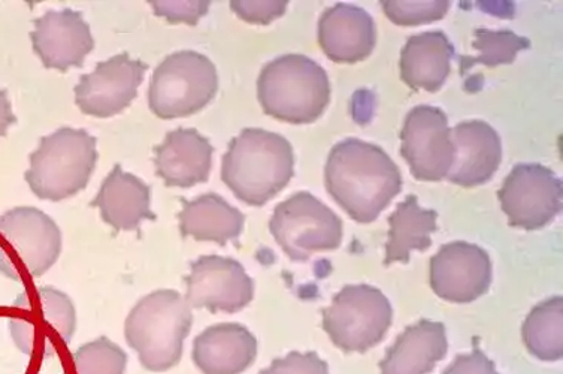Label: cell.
Listing matches in <instances>:
<instances>
[{
	"mask_svg": "<svg viewBox=\"0 0 563 374\" xmlns=\"http://www.w3.org/2000/svg\"><path fill=\"white\" fill-rule=\"evenodd\" d=\"M257 97L268 116L291 124L316 122L331 99L327 70L302 54H286L262 69Z\"/></svg>",
	"mask_w": 563,
	"mask_h": 374,
	"instance_id": "4",
	"label": "cell"
},
{
	"mask_svg": "<svg viewBox=\"0 0 563 374\" xmlns=\"http://www.w3.org/2000/svg\"><path fill=\"white\" fill-rule=\"evenodd\" d=\"M453 52L442 32L411 36L400 53V77L412 90H440L448 80Z\"/></svg>",
	"mask_w": 563,
	"mask_h": 374,
	"instance_id": "23",
	"label": "cell"
},
{
	"mask_svg": "<svg viewBox=\"0 0 563 374\" xmlns=\"http://www.w3.org/2000/svg\"><path fill=\"white\" fill-rule=\"evenodd\" d=\"M60 252L62 232L44 211L16 207L0 216V273L8 278L41 277Z\"/></svg>",
	"mask_w": 563,
	"mask_h": 374,
	"instance_id": "6",
	"label": "cell"
},
{
	"mask_svg": "<svg viewBox=\"0 0 563 374\" xmlns=\"http://www.w3.org/2000/svg\"><path fill=\"white\" fill-rule=\"evenodd\" d=\"M271 234L290 260L303 262L319 252L335 251L343 222L314 195L298 193L275 207Z\"/></svg>",
	"mask_w": 563,
	"mask_h": 374,
	"instance_id": "10",
	"label": "cell"
},
{
	"mask_svg": "<svg viewBox=\"0 0 563 374\" xmlns=\"http://www.w3.org/2000/svg\"><path fill=\"white\" fill-rule=\"evenodd\" d=\"M96 162L95 136L85 129L62 128L41 140L24 177L37 198L62 201L85 189Z\"/></svg>",
	"mask_w": 563,
	"mask_h": 374,
	"instance_id": "5",
	"label": "cell"
},
{
	"mask_svg": "<svg viewBox=\"0 0 563 374\" xmlns=\"http://www.w3.org/2000/svg\"><path fill=\"white\" fill-rule=\"evenodd\" d=\"M429 282L433 293L445 301L473 302L490 288V257L482 248L465 241L445 244L431 260Z\"/></svg>",
	"mask_w": 563,
	"mask_h": 374,
	"instance_id": "15",
	"label": "cell"
},
{
	"mask_svg": "<svg viewBox=\"0 0 563 374\" xmlns=\"http://www.w3.org/2000/svg\"><path fill=\"white\" fill-rule=\"evenodd\" d=\"M454 160L448 174L454 185H485L498 172L503 144L498 132L485 122L459 123L452 129Z\"/></svg>",
	"mask_w": 563,
	"mask_h": 374,
	"instance_id": "17",
	"label": "cell"
},
{
	"mask_svg": "<svg viewBox=\"0 0 563 374\" xmlns=\"http://www.w3.org/2000/svg\"><path fill=\"white\" fill-rule=\"evenodd\" d=\"M294 169V148L285 136L249 128L229 144L221 178L238 199L261 207L289 185Z\"/></svg>",
	"mask_w": 563,
	"mask_h": 374,
	"instance_id": "2",
	"label": "cell"
},
{
	"mask_svg": "<svg viewBox=\"0 0 563 374\" xmlns=\"http://www.w3.org/2000/svg\"><path fill=\"white\" fill-rule=\"evenodd\" d=\"M400 140V153L417 180L440 182L448 177L454 147L452 129L444 111L429 106L412 108L404 123Z\"/></svg>",
	"mask_w": 563,
	"mask_h": 374,
	"instance_id": "12",
	"label": "cell"
},
{
	"mask_svg": "<svg viewBox=\"0 0 563 374\" xmlns=\"http://www.w3.org/2000/svg\"><path fill=\"white\" fill-rule=\"evenodd\" d=\"M157 15L166 16L170 23L196 24L206 15L210 2H150Z\"/></svg>",
	"mask_w": 563,
	"mask_h": 374,
	"instance_id": "31",
	"label": "cell"
},
{
	"mask_svg": "<svg viewBox=\"0 0 563 374\" xmlns=\"http://www.w3.org/2000/svg\"><path fill=\"white\" fill-rule=\"evenodd\" d=\"M474 48L477 57H462V73L475 65H486L494 68L498 65H508L516 59L521 50L529 47L527 37L516 35L515 32H495L489 29L475 31Z\"/></svg>",
	"mask_w": 563,
	"mask_h": 374,
	"instance_id": "27",
	"label": "cell"
},
{
	"mask_svg": "<svg viewBox=\"0 0 563 374\" xmlns=\"http://www.w3.org/2000/svg\"><path fill=\"white\" fill-rule=\"evenodd\" d=\"M212 145L196 129H175L154 153L157 176L170 187L206 183L212 168Z\"/></svg>",
	"mask_w": 563,
	"mask_h": 374,
	"instance_id": "19",
	"label": "cell"
},
{
	"mask_svg": "<svg viewBox=\"0 0 563 374\" xmlns=\"http://www.w3.org/2000/svg\"><path fill=\"white\" fill-rule=\"evenodd\" d=\"M437 219V211L421 209L416 195H410L406 201L400 202L389 218L385 264L408 262L412 251H427L431 248Z\"/></svg>",
	"mask_w": 563,
	"mask_h": 374,
	"instance_id": "25",
	"label": "cell"
},
{
	"mask_svg": "<svg viewBox=\"0 0 563 374\" xmlns=\"http://www.w3.org/2000/svg\"><path fill=\"white\" fill-rule=\"evenodd\" d=\"M231 8L245 22L269 24L287 10V2H231Z\"/></svg>",
	"mask_w": 563,
	"mask_h": 374,
	"instance_id": "32",
	"label": "cell"
},
{
	"mask_svg": "<svg viewBox=\"0 0 563 374\" xmlns=\"http://www.w3.org/2000/svg\"><path fill=\"white\" fill-rule=\"evenodd\" d=\"M77 316L68 295L40 288L16 298L10 319L12 340L29 356H52L58 346H68Z\"/></svg>",
	"mask_w": 563,
	"mask_h": 374,
	"instance_id": "9",
	"label": "cell"
},
{
	"mask_svg": "<svg viewBox=\"0 0 563 374\" xmlns=\"http://www.w3.org/2000/svg\"><path fill=\"white\" fill-rule=\"evenodd\" d=\"M178 219L183 235L196 241H211L220 246L240 237L245 222L240 210L216 194L200 195L194 201L183 199Z\"/></svg>",
	"mask_w": 563,
	"mask_h": 374,
	"instance_id": "24",
	"label": "cell"
},
{
	"mask_svg": "<svg viewBox=\"0 0 563 374\" xmlns=\"http://www.w3.org/2000/svg\"><path fill=\"white\" fill-rule=\"evenodd\" d=\"M391 318L390 301L382 290L368 285H350L323 310V328L341 351L364 353L382 342Z\"/></svg>",
	"mask_w": 563,
	"mask_h": 374,
	"instance_id": "8",
	"label": "cell"
},
{
	"mask_svg": "<svg viewBox=\"0 0 563 374\" xmlns=\"http://www.w3.org/2000/svg\"><path fill=\"white\" fill-rule=\"evenodd\" d=\"M448 349L445 327L421 319L396 339L379 369L382 374H428L444 359Z\"/></svg>",
	"mask_w": 563,
	"mask_h": 374,
	"instance_id": "22",
	"label": "cell"
},
{
	"mask_svg": "<svg viewBox=\"0 0 563 374\" xmlns=\"http://www.w3.org/2000/svg\"><path fill=\"white\" fill-rule=\"evenodd\" d=\"M186 301L195 309L236 314L254 297L252 277L231 257L202 256L191 264L186 278Z\"/></svg>",
	"mask_w": 563,
	"mask_h": 374,
	"instance_id": "13",
	"label": "cell"
},
{
	"mask_svg": "<svg viewBox=\"0 0 563 374\" xmlns=\"http://www.w3.org/2000/svg\"><path fill=\"white\" fill-rule=\"evenodd\" d=\"M74 364L77 374H124L128 355L107 337H100L74 353Z\"/></svg>",
	"mask_w": 563,
	"mask_h": 374,
	"instance_id": "28",
	"label": "cell"
},
{
	"mask_svg": "<svg viewBox=\"0 0 563 374\" xmlns=\"http://www.w3.org/2000/svg\"><path fill=\"white\" fill-rule=\"evenodd\" d=\"M148 65L133 61L128 53L100 62L93 73L82 75L75 87L79 110L93 118H112L126 110L136 98Z\"/></svg>",
	"mask_w": 563,
	"mask_h": 374,
	"instance_id": "14",
	"label": "cell"
},
{
	"mask_svg": "<svg viewBox=\"0 0 563 374\" xmlns=\"http://www.w3.org/2000/svg\"><path fill=\"white\" fill-rule=\"evenodd\" d=\"M444 374H499L495 364L479 351L474 349L468 355H459Z\"/></svg>",
	"mask_w": 563,
	"mask_h": 374,
	"instance_id": "33",
	"label": "cell"
},
{
	"mask_svg": "<svg viewBox=\"0 0 563 374\" xmlns=\"http://www.w3.org/2000/svg\"><path fill=\"white\" fill-rule=\"evenodd\" d=\"M16 122L5 90H0V136H5L8 129Z\"/></svg>",
	"mask_w": 563,
	"mask_h": 374,
	"instance_id": "34",
	"label": "cell"
},
{
	"mask_svg": "<svg viewBox=\"0 0 563 374\" xmlns=\"http://www.w3.org/2000/svg\"><path fill=\"white\" fill-rule=\"evenodd\" d=\"M217 90L219 75L214 64L203 54L186 50L170 54L154 70L148 103L157 118H187L203 110Z\"/></svg>",
	"mask_w": 563,
	"mask_h": 374,
	"instance_id": "7",
	"label": "cell"
},
{
	"mask_svg": "<svg viewBox=\"0 0 563 374\" xmlns=\"http://www.w3.org/2000/svg\"><path fill=\"white\" fill-rule=\"evenodd\" d=\"M498 195L508 222L521 230L545 227L562 210V183L542 165L515 166Z\"/></svg>",
	"mask_w": 563,
	"mask_h": 374,
	"instance_id": "11",
	"label": "cell"
},
{
	"mask_svg": "<svg viewBox=\"0 0 563 374\" xmlns=\"http://www.w3.org/2000/svg\"><path fill=\"white\" fill-rule=\"evenodd\" d=\"M150 187L132 174L115 165L103 180L91 206L98 207L103 222L115 231H133L143 220H154Z\"/></svg>",
	"mask_w": 563,
	"mask_h": 374,
	"instance_id": "21",
	"label": "cell"
},
{
	"mask_svg": "<svg viewBox=\"0 0 563 374\" xmlns=\"http://www.w3.org/2000/svg\"><path fill=\"white\" fill-rule=\"evenodd\" d=\"M382 7L398 26H417L444 19L450 2H382Z\"/></svg>",
	"mask_w": 563,
	"mask_h": 374,
	"instance_id": "29",
	"label": "cell"
},
{
	"mask_svg": "<svg viewBox=\"0 0 563 374\" xmlns=\"http://www.w3.org/2000/svg\"><path fill=\"white\" fill-rule=\"evenodd\" d=\"M33 50L45 68L68 70L81 66L95 48L89 24L77 11H48L35 20L31 33Z\"/></svg>",
	"mask_w": 563,
	"mask_h": 374,
	"instance_id": "16",
	"label": "cell"
},
{
	"mask_svg": "<svg viewBox=\"0 0 563 374\" xmlns=\"http://www.w3.org/2000/svg\"><path fill=\"white\" fill-rule=\"evenodd\" d=\"M375 41L373 16L362 8L338 3L320 16V47L335 64L365 61L373 53Z\"/></svg>",
	"mask_w": 563,
	"mask_h": 374,
	"instance_id": "18",
	"label": "cell"
},
{
	"mask_svg": "<svg viewBox=\"0 0 563 374\" xmlns=\"http://www.w3.org/2000/svg\"><path fill=\"white\" fill-rule=\"evenodd\" d=\"M194 361L203 374H241L256 360V337L240 323H219L200 332Z\"/></svg>",
	"mask_w": 563,
	"mask_h": 374,
	"instance_id": "20",
	"label": "cell"
},
{
	"mask_svg": "<svg viewBox=\"0 0 563 374\" xmlns=\"http://www.w3.org/2000/svg\"><path fill=\"white\" fill-rule=\"evenodd\" d=\"M328 193L350 218L374 222L400 193L402 177L395 162L377 145L356 139L338 143L328 157Z\"/></svg>",
	"mask_w": 563,
	"mask_h": 374,
	"instance_id": "1",
	"label": "cell"
},
{
	"mask_svg": "<svg viewBox=\"0 0 563 374\" xmlns=\"http://www.w3.org/2000/svg\"><path fill=\"white\" fill-rule=\"evenodd\" d=\"M561 297L541 302L523 323V342L528 351L542 361H558L563 355Z\"/></svg>",
	"mask_w": 563,
	"mask_h": 374,
	"instance_id": "26",
	"label": "cell"
},
{
	"mask_svg": "<svg viewBox=\"0 0 563 374\" xmlns=\"http://www.w3.org/2000/svg\"><path fill=\"white\" fill-rule=\"evenodd\" d=\"M194 314L177 290L162 289L141 299L126 319L124 336L129 346L150 372H166L183 356Z\"/></svg>",
	"mask_w": 563,
	"mask_h": 374,
	"instance_id": "3",
	"label": "cell"
},
{
	"mask_svg": "<svg viewBox=\"0 0 563 374\" xmlns=\"http://www.w3.org/2000/svg\"><path fill=\"white\" fill-rule=\"evenodd\" d=\"M261 374H331L328 364L314 352H291L285 359L275 360Z\"/></svg>",
	"mask_w": 563,
	"mask_h": 374,
	"instance_id": "30",
	"label": "cell"
}]
</instances>
